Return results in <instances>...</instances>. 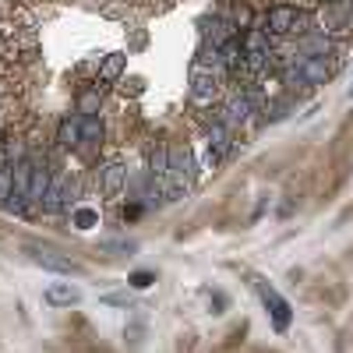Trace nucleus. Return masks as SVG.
<instances>
[{"mask_svg":"<svg viewBox=\"0 0 353 353\" xmlns=\"http://www.w3.org/2000/svg\"><path fill=\"white\" fill-rule=\"evenodd\" d=\"M25 254L32 258L39 269H50V272H61V276H78V272H81V265H78V261H71V258H64V254H57V251H50V248L28 244Z\"/></svg>","mask_w":353,"mask_h":353,"instance_id":"f03ea898","label":"nucleus"},{"mask_svg":"<svg viewBox=\"0 0 353 353\" xmlns=\"http://www.w3.org/2000/svg\"><path fill=\"white\" fill-rule=\"evenodd\" d=\"M78 110H81V113H96V110H99V92H85V96L78 99Z\"/></svg>","mask_w":353,"mask_h":353,"instance_id":"412c9836","label":"nucleus"},{"mask_svg":"<svg viewBox=\"0 0 353 353\" xmlns=\"http://www.w3.org/2000/svg\"><path fill=\"white\" fill-rule=\"evenodd\" d=\"M216 96V74L212 71H201V64L191 71V103L194 106H209Z\"/></svg>","mask_w":353,"mask_h":353,"instance_id":"20e7f679","label":"nucleus"},{"mask_svg":"<svg viewBox=\"0 0 353 353\" xmlns=\"http://www.w3.org/2000/svg\"><path fill=\"white\" fill-rule=\"evenodd\" d=\"M191 152L188 149H170V170H166V181H170V194H181L191 188Z\"/></svg>","mask_w":353,"mask_h":353,"instance_id":"f257e3e1","label":"nucleus"},{"mask_svg":"<svg viewBox=\"0 0 353 353\" xmlns=\"http://www.w3.org/2000/svg\"><path fill=\"white\" fill-rule=\"evenodd\" d=\"M209 36H212V46H223V43H230V39H233V25H230V21H223V18H216V21H212V28H209Z\"/></svg>","mask_w":353,"mask_h":353,"instance_id":"a211bd4d","label":"nucleus"},{"mask_svg":"<svg viewBox=\"0 0 353 353\" xmlns=\"http://www.w3.org/2000/svg\"><path fill=\"white\" fill-rule=\"evenodd\" d=\"M106 304H128V297H124V293H110V297H103Z\"/></svg>","mask_w":353,"mask_h":353,"instance_id":"5701e85b","label":"nucleus"},{"mask_svg":"<svg viewBox=\"0 0 353 353\" xmlns=\"http://www.w3.org/2000/svg\"><path fill=\"white\" fill-rule=\"evenodd\" d=\"M244 53H269V57H272V50H269V32H265V28H251V32L244 36Z\"/></svg>","mask_w":353,"mask_h":353,"instance_id":"4468645a","label":"nucleus"},{"mask_svg":"<svg viewBox=\"0 0 353 353\" xmlns=\"http://www.w3.org/2000/svg\"><path fill=\"white\" fill-rule=\"evenodd\" d=\"M219 57H223V64H226L230 71L244 68V43H241V39H230V43H223V46H219Z\"/></svg>","mask_w":353,"mask_h":353,"instance_id":"9b49d317","label":"nucleus"},{"mask_svg":"<svg viewBox=\"0 0 353 353\" xmlns=\"http://www.w3.org/2000/svg\"><path fill=\"white\" fill-rule=\"evenodd\" d=\"M209 152H212V159H219L223 152H230V128L223 121L209 128Z\"/></svg>","mask_w":353,"mask_h":353,"instance_id":"9d476101","label":"nucleus"},{"mask_svg":"<svg viewBox=\"0 0 353 353\" xmlns=\"http://www.w3.org/2000/svg\"><path fill=\"white\" fill-rule=\"evenodd\" d=\"M297 25H301V11L297 8H272L269 14H265V32H272V36H293L297 32Z\"/></svg>","mask_w":353,"mask_h":353,"instance_id":"7ed1b4c3","label":"nucleus"},{"mask_svg":"<svg viewBox=\"0 0 353 353\" xmlns=\"http://www.w3.org/2000/svg\"><path fill=\"white\" fill-rule=\"evenodd\" d=\"M78 141H81V117H74V121L68 117V121L61 124V145L71 149V145H78Z\"/></svg>","mask_w":353,"mask_h":353,"instance_id":"dca6fc26","label":"nucleus"},{"mask_svg":"<svg viewBox=\"0 0 353 353\" xmlns=\"http://www.w3.org/2000/svg\"><path fill=\"white\" fill-rule=\"evenodd\" d=\"M248 113H251V96H233L226 103V110H223V124L226 128H237V124L248 121Z\"/></svg>","mask_w":353,"mask_h":353,"instance_id":"6e6552de","label":"nucleus"},{"mask_svg":"<svg viewBox=\"0 0 353 353\" xmlns=\"http://www.w3.org/2000/svg\"><path fill=\"white\" fill-rule=\"evenodd\" d=\"M124 184H128V170L121 166V163H106L103 170H99V191L103 194H121L124 191Z\"/></svg>","mask_w":353,"mask_h":353,"instance_id":"0eeeda50","label":"nucleus"},{"mask_svg":"<svg viewBox=\"0 0 353 353\" xmlns=\"http://www.w3.org/2000/svg\"><path fill=\"white\" fill-rule=\"evenodd\" d=\"M46 191H50V173L43 166H36L32 170V188H28V201H43Z\"/></svg>","mask_w":353,"mask_h":353,"instance_id":"2eb2a0df","label":"nucleus"},{"mask_svg":"<svg viewBox=\"0 0 353 353\" xmlns=\"http://www.w3.org/2000/svg\"><path fill=\"white\" fill-rule=\"evenodd\" d=\"M14 194V166H0V205H8Z\"/></svg>","mask_w":353,"mask_h":353,"instance_id":"f3484780","label":"nucleus"},{"mask_svg":"<svg viewBox=\"0 0 353 353\" xmlns=\"http://www.w3.org/2000/svg\"><path fill=\"white\" fill-rule=\"evenodd\" d=\"M78 301H81V293L74 286H50L46 290V304H53V307H71Z\"/></svg>","mask_w":353,"mask_h":353,"instance_id":"1a4fd4ad","label":"nucleus"},{"mask_svg":"<svg viewBox=\"0 0 353 353\" xmlns=\"http://www.w3.org/2000/svg\"><path fill=\"white\" fill-rule=\"evenodd\" d=\"M99 251H106V254H134L138 244H134V241H103Z\"/></svg>","mask_w":353,"mask_h":353,"instance_id":"6ab92c4d","label":"nucleus"},{"mask_svg":"<svg viewBox=\"0 0 353 353\" xmlns=\"http://www.w3.org/2000/svg\"><path fill=\"white\" fill-rule=\"evenodd\" d=\"M99 223V212L96 209H74V226L78 230H92Z\"/></svg>","mask_w":353,"mask_h":353,"instance_id":"aec40b11","label":"nucleus"},{"mask_svg":"<svg viewBox=\"0 0 353 353\" xmlns=\"http://www.w3.org/2000/svg\"><path fill=\"white\" fill-rule=\"evenodd\" d=\"M124 64H128V57L124 53H110L106 57V61H103V68H99V81H117V78H121L124 74Z\"/></svg>","mask_w":353,"mask_h":353,"instance_id":"ddd939ff","label":"nucleus"},{"mask_svg":"<svg viewBox=\"0 0 353 353\" xmlns=\"http://www.w3.org/2000/svg\"><path fill=\"white\" fill-rule=\"evenodd\" d=\"M297 71H301V85H325L332 78V64L325 57H304Z\"/></svg>","mask_w":353,"mask_h":353,"instance_id":"39448f33","label":"nucleus"},{"mask_svg":"<svg viewBox=\"0 0 353 353\" xmlns=\"http://www.w3.org/2000/svg\"><path fill=\"white\" fill-rule=\"evenodd\" d=\"M81 141L85 145H99L103 141V121L96 113H81Z\"/></svg>","mask_w":353,"mask_h":353,"instance_id":"f8f14e48","label":"nucleus"},{"mask_svg":"<svg viewBox=\"0 0 353 353\" xmlns=\"http://www.w3.org/2000/svg\"><path fill=\"white\" fill-rule=\"evenodd\" d=\"M254 286H258V293H261V301H265V307L272 311V321H276V329L283 332V329L290 325V304H286V301L279 297V293H276L272 286H265L261 279H258Z\"/></svg>","mask_w":353,"mask_h":353,"instance_id":"423d86ee","label":"nucleus"},{"mask_svg":"<svg viewBox=\"0 0 353 353\" xmlns=\"http://www.w3.org/2000/svg\"><path fill=\"white\" fill-rule=\"evenodd\" d=\"M128 283H131L134 290H149V286L156 283V276H152V272H134V276H131Z\"/></svg>","mask_w":353,"mask_h":353,"instance_id":"4be33fe9","label":"nucleus"}]
</instances>
